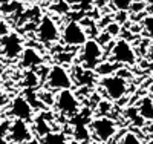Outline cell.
I'll return each mask as SVG.
<instances>
[{"instance_id":"obj_1","label":"cell","mask_w":153,"mask_h":144,"mask_svg":"<svg viewBox=\"0 0 153 144\" xmlns=\"http://www.w3.org/2000/svg\"><path fill=\"white\" fill-rule=\"evenodd\" d=\"M101 58H103V48L94 38H87L83 45L81 57H80L81 68L86 71H94L101 63Z\"/></svg>"},{"instance_id":"obj_2","label":"cell","mask_w":153,"mask_h":144,"mask_svg":"<svg viewBox=\"0 0 153 144\" xmlns=\"http://www.w3.org/2000/svg\"><path fill=\"white\" fill-rule=\"evenodd\" d=\"M100 86L103 87V90L106 92V97L109 100H113V101L121 100L127 94V81H126V78H123V77H120L117 74L103 77L100 80Z\"/></svg>"},{"instance_id":"obj_3","label":"cell","mask_w":153,"mask_h":144,"mask_svg":"<svg viewBox=\"0 0 153 144\" xmlns=\"http://www.w3.org/2000/svg\"><path fill=\"white\" fill-rule=\"evenodd\" d=\"M89 130L92 132L94 138L100 143L109 141L118 130V126L113 120L107 118V116H100L89 123Z\"/></svg>"},{"instance_id":"obj_4","label":"cell","mask_w":153,"mask_h":144,"mask_svg":"<svg viewBox=\"0 0 153 144\" xmlns=\"http://www.w3.org/2000/svg\"><path fill=\"white\" fill-rule=\"evenodd\" d=\"M54 104L60 113L68 115V116L76 115L80 109V101L71 89L58 90V94L54 97Z\"/></svg>"},{"instance_id":"obj_5","label":"cell","mask_w":153,"mask_h":144,"mask_svg":"<svg viewBox=\"0 0 153 144\" xmlns=\"http://www.w3.org/2000/svg\"><path fill=\"white\" fill-rule=\"evenodd\" d=\"M61 40L68 46H83L87 40V34L83 28V25L76 20H71L65 25L63 32L60 34Z\"/></svg>"},{"instance_id":"obj_6","label":"cell","mask_w":153,"mask_h":144,"mask_svg":"<svg viewBox=\"0 0 153 144\" xmlns=\"http://www.w3.org/2000/svg\"><path fill=\"white\" fill-rule=\"evenodd\" d=\"M46 86L51 90H65V89H71L72 87V78L69 75V72L60 66V64H55L48 71L46 75Z\"/></svg>"},{"instance_id":"obj_7","label":"cell","mask_w":153,"mask_h":144,"mask_svg":"<svg viewBox=\"0 0 153 144\" xmlns=\"http://www.w3.org/2000/svg\"><path fill=\"white\" fill-rule=\"evenodd\" d=\"M112 60L117 61L118 64L133 66L136 63V52L129 42L121 38L112 45Z\"/></svg>"},{"instance_id":"obj_8","label":"cell","mask_w":153,"mask_h":144,"mask_svg":"<svg viewBox=\"0 0 153 144\" xmlns=\"http://www.w3.org/2000/svg\"><path fill=\"white\" fill-rule=\"evenodd\" d=\"M23 49V40L17 32H9L0 38V52L9 60L20 57Z\"/></svg>"},{"instance_id":"obj_9","label":"cell","mask_w":153,"mask_h":144,"mask_svg":"<svg viewBox=\"0 0 153 144\" xmlns=\"http://www.w3.org/2000/svg\"><path fill=\"white\" fill-rule=\"evenodd\" d=\"M37 38L42 43H54L60 38V29L51 16H43L37 26Z\"/></svg>"},{"instance_id":"obj_10","label":"cell","mask_w":153,"mask_h":144,"mask_svg":"<svg viewBox=\"0 0 153 144\" xmlns=\"http://www.w3.org/2000/svg\"><path fill=\"white\" fill-rule=\"evenodd\" d=\"M9 112L14 116V120H22L28 124L31 121H34V109L31 106V103L25 97L17 95V97L12 98L11 106H9Z\"/></svg>"},{"instance_id":"obj_11","label":"cell","mask_w":153,"mask_h":144,"mask_svg":"<svg viewBox=\"0 0 153 144\" xmlns=\"http://www.w3.org/2000/svg\"><path fill=\"white\" fill-rule=\"evenodd\" d=\"M8 135H9V140L14 144H26L28 141L34 138L31 129H29V124L22 120H14L9 124Z\"/></svg>"},{"instance_id":"obj_12","label":"cell","mask_w":153,"mask_h":144,"mask_svg":"<svg viewBox=\"0 0 153 144\" xmlns=\"http://www.w3.org/2000/svg\"><path fill=\"white\" fill-rule=\"evenodd\" d=\"M20 61L23 68H34L43 63V57L38 54V51L34 48H25L20 54Z\"/></svg>"},{"instance_id":"obj_13","label":"cell","mask_w":153,"mask_h":144,"mask_svg":"<svg viewBox=\"0 0 153 144\" xmlns=\"http://www.w3.org/2000/svg\"><path fill=\"white\" fill-rule=\"evenodd\" d=\"M136 112L138 115L141 116L143 120L146 121H153V100L150 97H146L143 98L141 101L138 103V107H136Z\"/></svg>"},{"instance_id":"obj_14","label":"cell","mask_w":153,"mask_h":144,"mask_svg":"<svg viewBox=\"0 0 153 144\" xmlns=\"http://www.w3.org/2000/svg\"><path fill=\"white\" fill-rule=\"evenodd\" d=\"M68 137L61 132H49L42 137L40 144H68Z\"/></svg>"},{"instance_id":"obj_15","label":"cell","mask_w":153,"mask_h":144,"mask_svg":"<svg viewBox=\"0 0 153 144\" xmlns=\"http://www.w3.org/2000/svg\"><path fill=\"white\" fill-rule=\"evenodd\" d=\"M118 69H120V64H118V63H113V61H103V63H100L94 71H95L98 75L107 77V75H113V72L117 74Z\"/></svg>"},{"instance_id":"obj_16","label":"cell","mask_w":153,"mask_h":144,"mask_svg":"<svg viewBox=\"0 0 153 144\" xmlns=\"http://www.w3.org/2000/svg\"><path fill=\"white\" fill-rule=\"evenodd\" d=\"M120 144H144V143H143V140L139 138L136 134H133V132H126V134L123 135Z\"/></svg>"},{"instance_id":"obj_17","label":"cell","mask_w":153,"mask_h":144,"mask_svg":"<svg viewBox=\"0 0 153 144\" xmlns=\"http://www.w3.org/2000/svg\"><path fill=\"white\" fill-rule=\"evenodd\" d=\"M35 130H37V134L40 135V137H45L46 134H49V132H51V129H49L48 123L42 118V116L35 120Z\"/></svg>"},{"instance_id":"obj_18","label":"cell","mask_w":153,"mask_h":144,"mask_svg":"<svg viewBox=\"0 0 153 144\" xmlns=\"http://www.w3.org/2000/svg\"><path fill=\"white\" fill-rule=\"evenodd\" d=\"M23 84L26 87H35L38 84V77L34 71H28L26 74H25V81Z\"/></svg>"},{"instance_id":"obj_19","label":"cell","mask_w":153,"mask_h":144,"mask_svg":"<svg viewBox=\"0 0 153 144\" xmlns=\"http://www.w3.org/2000/svg\"><path fill=\"white\" fill-rule=\"evenodd\" d=\"M110 2H112V5L117 8L118 11L126 12V11L130 9V6H132V3H133V0H110Z\"/></svg>"},{"instance_id":"obj_20","label":"cell","mask_w":153,"mask_h":144,"mask_svg":"<svg viewBox=\"0 0 153 144\" xmlns=\"http://www.w3.org/2000/svg\"><path fill=\"white\" fill-rule=\"evenodd\" d=\"M143 28H144V31L147 32V35L153 37V14H149V16L144 17V20H143Z\"/></svg>"},{"instance_id":"obj_21","label":"cell","mask_w":153,"mask_h":144,"mask_svg":"<svg viewBox=\"0 0 153 144\" xmlns=\"http://www.w3.org/2000/svg\"><path fill=\"white\" fill-rule=\"evenodd\" d=\"M120 29H121V28H120V25H118V23H109L106 32H107L110 37H117V35L120 34Z\"/></svg>"},{"instance_id":"obj_22","label":"cell","mask_w":153,"mask_h":144,"mask_svg":"<svg viewBox=\"0 0 153 144\" xmlns=\"http://www.w3.org/2000/svg\"><path fill=\"white\" fill-rule=\"evenodd\" d=\"M40 98H42V103H43V104H48V106H52V104H54V95L51 94V92L42 94Z\"/></svg>"},{"instance_id":"obj_23","label":"cell","mask_w":153,"mask_h":144,"mask_svg":"<svg viewBox=\"0 0 153 144\" xmlns=\"http://www.w3.org/2000/svg\"><path fill=\"white\" fill-rule=\"evenodd\" d=\"M147 135H149L150 141H153V121H150L147 126Z\"/></svg>"},{"instance_id":"obj_24","label":"cell","mask_w":153,"mask_h":144,"mask_svg":"<svg viewBox=\"0 0 153 144\" xmlns=\"http://www.w3.org/2000/svg\"><path fill=\"white\" fill-rule=\"evenodd\" d=\"M147 54H149V58L153 61V42L150 43V46H149V49H147Z\"/></svg>"},{"instance_id":"obj_25","label":"cell","mask_w":153,"mask_h":144,"mask_svg":"<svg viewBox=\"0 0 153 144\" xmlns=\"http://www.w3.org/2000/svg\"><path fill=\"white\" fill-rule=\"evenodd\" d=\"M147 8H149V12L150 14H153V0H147Z\"/></svg>"},{"instance_id":"obj_26","label":"cell","mask_w":153,"mask_h":144,"mask_svg":"<svg viewBox=\"0 0 153 144\" xmlns=\"http://www.w3.org/2000/svg\"><path fill=\"white\" fill-rule=\"evenodd\" d=\"M11 2V0H0V8H2V6H5V5H8Z\"/></svg>"},{"instance_id":"obj_27","label":"cell","mask_w":153,"mask_h":144,"mask_svg":"<svg viewBox=\"0 0 153 144\" xmlns=\"http://www.w3.org/2000/svg\"><path fill=\"white\" fill-rule=\"evenodd\" d=\"M26 144H40V141H38V140H35V138H32L31 141H28Z\"/></svg>"},{"instance_id":"obj_28","label":"cell","mask_w":153,"mask_h":144,"mask_svg":"<svg viewBox=\"0 0 153 144\" xmlns=\"http://www.w3.org/2000/svg\"><path fill=\"white\" fill-rule=\"evenodd\" d=\"M68 144H81V143H78V141H76V140H72V141H69Z\"/></svg>"},{"instance_id":"obj_29","label":"cell","mask_w":153,"mask_h":144,"mask_svg":"<svg viewBox=\"0 0 153 144\" xmlns=\"http://www.w3.org/2000/svg\"><path fill=\"white\" fill-rule=\"evenodd\" d=\"M149 144H153V141H149Z\"/></svg>"},{"instance_id":"obj_30","label":"cell","mask_w":153,"mask_h":144,"mask_svg":"<svg viewBox=\"0 0 153 144\" xmlns=\"http://www.w3.org/2000/svg\"><path fill=\"white\" fill-rule=\"evenodd\" d=\"M0 121H2V116H0Z\"/></svg>"}]
</instances>
